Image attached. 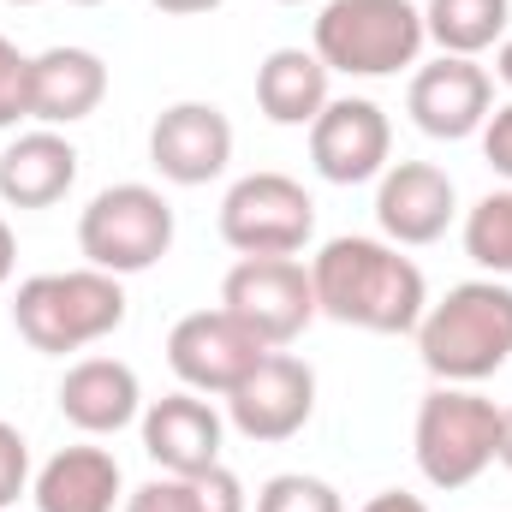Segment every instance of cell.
<instances>
[{
	"label": "cell",
	"mask_w": 512,
	"mask_h": 512,
	"mask_svg": "<svg viewBox=\"0 0 512 512\" xmlns=\"http://www.w3.org/2000/svg\"><path fill=\"white\" fill-rule=\"evenodd\" d=\"M423 42V6L411 0H328L310 36L316 60L346 78H393L417 66Z\"/></svg>",
	"instance_id": "cell-4"
},
{
	"label": "cell",
	"mask_w": 512,
	"mask_h": 512,
	"mask_svg": "<svg viewBox=\"0 0 512 512\" xmlns=\"http://www.w3.org/2000/svg\"><path fill=\"white\" fill-rule=\"evenodd\" d=\"M262 358H268V346L256 340L233 310H221V304L179 316L173 334H167V364H173V376L191 393H221L227 399Z\"/></svg>",
	"instance_id": "cell-9"
},
{
	"label": "cell",
	"mask_w": 512,
	"mask_h": 512,
	"mask_svg": "<svg viewBox=\"0 0 512 512\" xmlns=\"http://www.w3.org/2000/svg\"><path fill=\"white\" fill-rule=\"evenodd\" d=\"M6 6H36V0H6Z\"/></svg>",
	"instance_id": "cell-34"
},
{
	"label": "cell",
	"mask_w": 512,
	"mask_h": 512,
	"mask_svg": "<svg viewBox=\"0 0 512 512\" xmlns=\"http://www.w3.org/2000/svg\"><path fill=\"white\" fill-rule=\"evenodd\" d=\"M495 459L512 471V405H501V453H495Z\"/></svg>",
	"instance_id": "cell-33"
},
{
	"label": "cell",
	"mask_w": 512,
	"mask_h": 512,
	"mask_svg": "<svg viewBox=\"0 0 512 512\" xmlns=\"http://www.w3.org/2000/svg\"><path fill=\"white\" fill-rule=\"evenodd\" d=\"M221 310H233L268 352H286L322 316L310 268L298 256H239L221 280Z\"/></svg>",
	"instance_id": "cell-7"
},
{
	"label": "cell",
	"mask_w": 512,
	"mask_h": 512,
	"mask_svg": "<svg viewBox=\"0 0 512 512\" xmlns=\"http://www.w3.org/2000/svg\"><path fill=\"white\" fill-rule=\"evenodd\" d=\"M78 185V149L54 126H36L0 149V203L6 209H54Z\"/></svg>",
	"instance_id": "cell-18"
},
{
	"label": "cell",
	"mask_w": 512,
	"mask_h": 512,
	"mask_svg": "<svg viewBox=\"0 0 512 512\" xmlns=\"http://www.w3.org/2000/svg\"><path fill=\"white\" fill-rule=\"evenodd\" d=\"M227 417L245 441H292L316 417V370L292 352H268L245 382L227 393Z\"/></svg>",
	"instance_id": "cell-10"
},
{
	"label": "cell",
	"mask_w": 512,
	"mask_h": 512,
	"mask_svg": "<svg viewBox=\"0 0 512 512\" xmlns=\"http://www.w3.org/2000/svg\"><path fill=\"white\" fill-rule=\"evenodd\" d=\"M72 6H102V0H72Z\"/></svg>",
	"instance_id": "cell-35"
},
{
	"label": "cell",
	"mask_w": 512,
	"mask_h": 512,
	"mask_svg": "<svg viewBox=\"0 0 512 512\" xmlns=\"http://www.w3.org/2000/svg\"><path fill=\"white\" fill-rule=\"evenodd\" d=\"M328 102H334L328 96V66L316 60V48H274L256 66V108H262V120L310 131Z\"/></svg>",
	"instance_id": "cell-20"
},
{
	"label": "cell",
	"mask_w": 512,
	"mask_h": 512,
	"mask_svg": "<svg viewBox=\"0 0 512 512\" xmlns=\"http://www.w3.org/2000/svg\"><path fill=\"white\" fill-rule=\"evenodd\" d=\"M411 453L429 489H471L501 453V405L471 387H435L417 405Z\"/></svg>",
	"instance_id": "cell-5"
},
{
	"label": "cell",
	"mask_w": 512,
	"mask_h": 512,
	"mask_svg": "<svg viewBox=\"0 0 512 512\" xmlns=\"http://www.w3.org/2000/svg\"><path fill=\"white\" fill-rule=\"evenodd\" d=\"M78 251L102 274H143L173 251V203L155 185H108L78 215Z\"/></svg>",
	"instance_id": "cell-6"
},
{
	"label": "cell",
	"mask_w": 512,
	"mask_h": 512,
	"mask_svg": "<svg viewBox=\"0 0 512 512\" xmlns=\"http://www.w3.org/2000/svg\"><path fill=\"white\" fill-rule=\"evenodd\" d=\"M12 268H18V239H12V227L0 221V286L12 280Z\"/></svg>",
	"instance_id": "cell-31"
},
{
	"label": "cell",
	"mask_w": 512,
	"mask_h": 512,
	"mask_svg": "<svg viewBox=\"0 0 512 512\" xmlns=\"http://www.w3.org/2000/svg\"><path fill=\"white\" fill-rule=\"evenodd\" d=\"M256 512H346L340 489L322 483V477H304V471H280L262 483L256 495Z\"/></svg>",
	"instance_id": "cell-23"
},
{
	"label": "cell",
	"mask_w": 512,
	"mask_h": 512,
	"mask_svg": "<svg viewBox=\"0 0 512 512\" xmlns=\"http://www.w3.org/2000/svg\"><path fill=\"white\" fill-rule=\"evenodd\" d=\"M483 161L512 185V102H501V108L483 120Z\"/></svg>",
	"instance_id": "cell-28"
},
{
	"label": "cell",
	"mask_w": 512,
	"mask_h": 512,
	"mask_svg": "<svg viewBox=\"0 0 512 512\" xmlns=\"http://www.w3.org/2000/svg\"><path fill=\"white\" fill-rule=\"evenodd\" d=\"M120 512H203V501H197V477H149L143 489H131L126 507Z\"/></svg>",
	"instance_id": "cell-25"
},
{
	"label": "cell",
	"mask_w": 512,
	"mask_h": 512,
	"mask_svg": "<svg viewBox=\"0 0 512 512\" xmlns=\"http://www.w3.org/2000/svg\"><path fill=\"white\" fill-rule=\"evenodd\" d=\"M197 501H203V512H251L245 483H239L227 465H209V471L197 477Z\"/></svg>",
	"instance_id": "cell-27"
},
{
	"label": "cell",
	"mask_w": 512,
	"mask_h": 512,
	"mask_svg": "<svg viewBox=\"0 0 512 512\" xmlns=\"http://www.w3.org/2000/svg\"><path fill=\"white\" fill-rule=\"evenodd\" d=\"M274 6H304V0H274Z\"/></svg>",
	"instance_id": "cell-36"
},
{
	"label": "cell",
	"mask_w": 512,
	"mask_h": 512,
	"mask_svg": "<svg viewBox=\"0 0 512 512\" xmlns=\"http://www.w3.org/2000/svg\"><path fill=\"white\" fill-rule=\"evenodd\" d=\"M405 114H411V126L423 131V137H441V143L477 137L483 120L495 114V78L477 60L441 54V60H429V66L411 72Z\"/></svg>",
	"instance_id": "cell-12"
},
{
	"label": "cell",
	"mask_w": 512,
	"mask_h": 512,
	"mask_svg": "<svg viewBox=\"0 0 512 512\" xmlns=\"http://www.w3.org/2000/svg\"><path fill=\"white\" fill-rule=\"evenodd\" d=\"M495 78L512 90V36H501V48H495Z\"/></svg>",
	"instance_id": "cell-32"
},
{
	"label": "cell",
	"mask_w": 512,
	"mask_h": 512,
	"mask_svg": "<svg viewBox=\"0 0 512 512\" xmlns=\"http://www.w3.org/2000/svg\"><path fill=\"white\" fill-rule=\"evenodd\" d=\"M167 18H203V12H215V6H227V0H155Z\"/></svg>",
	"instance_id": "cell-30"
},
{
	"label": "cell",
	"mask_w": 512,
	"mask_h": 512,
	"mask_svg": "<svg viewBox=\"0 0 512 512\" xmlns=\"http://www.w3.org/2000/svg\"><path fill=\"white\" fill-rule=\"evenodd\" d=\"M126 322V286L120 274L102 268H54V274H30L12 298V328L24 334L30 352L42 358H66L84 352L96 340H108Z\"/></svg>",
	"instance_id": "cell-3"
},
{
	"label": "cell",
	"mask_w": 512,
	"mask_h": 512,
	"mask_svg": "<svg viewBox=\"0 0 512 512\" xmlns=\"http://www.w3.org/2000/svg\"><path fill=\"white\" fill-rule=\"evenodd\" d=\"M387 155H393V126H387L382 102H370V96H334L310 126V167L328 185L382 179Z\"/></svg>",
	"instance_id": "cell-11"
},
{
	"label": "cell",
	"mask_w": 512,
	"mask_h": 512,
	"mask_svg": "<svg viewBox=\"0 0 512 512\" xmlns=\"http://www.w3.org/2000/svg\"><path fill=\"white\" fill-rule=\"evenodd\" d=\"M36 512H114L126 507V477L108 447H60L36 483H30Z\"/></svg>",
	"instance_id": "cell-19"
},
{
	"label": "cell",
	"mask_w": 512,
	"mask_h": 512,
	"mask_svg": "<svg viewBox=\"0 0 512 512\" xmlns=\"http://www.w3.org/2000/svg\"><path fill=\"white\" fill-rule=\"evenodd\" d=\"M358 512H429V507L417 495H405V489H382V495H370Z\"/></svg>",
	"instance_id": "cell-29"
},
{
	"label": "cell",
	"mask_w": 512,
	"mask_h": 512,
	"mask_svg": "<svg viewBox=\"0 0 512 512\" xmlns=\"http://www.w3.org/2000/svg\"><path fill=\"white\" fill-rule=\"evenodd\" d=\"M221 239L239 256H298L316 239V203L292 173H245L221 197Z\"/></svg>",
	"instance_id": "cell-8"
},
{
	"label": "cell",
	"mask_w": 512,
	"mask_h": 512,
	"mask_svg": "<svg viewBox=\"0 0 512 512\" xmlns=\"http://www.w3.org/2000/svg\"><path fill=\"white\" fill-rule=\"evenodd\" d=\"M459 215V191L435 161H387L382 185H376V221H382L387 245H435L447 239Z\"/></svg>",
	"instance_id": "cell-15"
},
{
	"label": "cell",
	"mask_w": 512,
	"mask_h": 512,
	"mask_svg": "<svg viewBox=\"0 0 512 512\" xmlns=\"http://www.w3.org/2000/svg\"><path fill=\"white\" fill-rule=\"evenodd\" d=\"M24 489H30V441H24L18 423L0 417V512L12 507Z\"/></svg>",
	"instance_id": "cell-26"
},
{
	"label": "cell",
	"mask_w": 512,
	"mask_h": 512,
	"mask_svg": "<svg viewBox=\"0 0 512 512\" xmlns=\"http://www.w3.org/2000/svg\"><path fill=\"white\" fill-rule=\"evenodd\" d=\"M137 429H143V453H149L167 477H203L209 465H221V435H227V423H221V411H215L203 393H191V387L149 399L143 417H137Z\"/></svg>",
	"instance_id": "cell-14"
},
{
	"label": "cell",
	"mask_w": 512,
	"mask_h": 512,
	"mask_svg": "<svg viewBox=\"0 0 512 512\" xmlns=\"http://www.w3.org/2000/svg\"><path fill=\"white\" fill-rule=\"evenodd\" d=\"M108 102V60L96 48H42L30 54V120L36 126H78Z\"/></svg>",
	"instance_id": "cell-16"
},
{
	"label": "cell",
	"mask_w": 512,
	"mask_h": 512,
	"mask_svg": "<svg viewBox=\"0 0 512 512\" xmlns=\"http://www.w3.org/2000/svg\"><path fill=\"white\" fill-rule=\"evenodd\" d=\"M423 370L441 387H477L512 358V286L507 280H459L417 322Z\"/></svg>",
	"instance_id": "cell-2"
},
{
	"label": "cell",
	"mask_w": 512,
	"mask_h": 512,
	"mask_svg": "<svg viewBox=\"0 0 512 512\" xmlns=\"http://www.w3.org/2000/svg\"><path fill=\"white\" fill-rule=\"evenodd\" d=\"M60 417L78 435H120L143 417V382L120 358H78L60 382Z\"/></svg>",
	"instance_id": "cell-17"
},
{
	"label": "cell",
	"mask_w": 512,
	"mask_h": 512,
	"mask_svg": "<svg viewBox=\"0 0 512 512\" xmlns=\"http://www.w3.org/2000/svg\"><path fill=\"white\" fill-rule=\"evenodd\" d=\"M18 120H30V54L0 36V131H12Z\"/></svg>",
	"instance_id": "cell-24"
},
{
	"label": "cell",
	"mask_w": 512,
	"mask_h": 512,
	"mask_svg": "<svg viewBox=\"0 0 512 512\" xmlns=\"http://www.w3.org/2000/svg\"><path fill=\"white\" fill-rule=\"evenodd\" d=\"M233 161V120L215 102H173L149 126V167L167 185H209Z\"/></svg>",
	"instance_id": "cell-13"
},
{
	"label": "cell",
	"mask_w": 512,
	"mask_h": 512,
	"mask_svg": "<svg viewBox=\"0 0 512 512\" xmlns=\"http://www.w3.org/2000/svg\"><path fill=\"white\" fill-rule=\"evenodd\" d=\"M465 251L477 268H489L495 280L512 274V185L489 191L471 215H465Z\"/></svg>",
	"instance_id": "cell-22"
},
{
	"label": "cell",
	"mask_w": 512,
	"mask_h": 512,
	"mask_svg": "<svg viewBox=\"0 0 512 512\" xmlns=\"http://www.w3.org/2000/svg\"><path fill=\"white\" fill-rule=\"evenodd\" d=\"M512 0H429L423 6V30L441 54L477 60L483 48H495L507 36Z\"/></svg>",
	"instance_id": "cell-21"
},
{
	"label": "cell",
	"mask_w": 512,
	"mask_h": 512,
	"mask_svg": "<svg viewBox=\"0 0 512 512\" xmlns=\"http://www.w3.org/2000/svg\"><path fill=\"white\" fill-rule=\"evenodd\" d=\"M310 286L322 316L364 334H417L429 310L423 268L399 256V245L364 239V233H340L310 256Z\"/></svg>",
	"instance_id": "cell-1"
}]
</instances>
